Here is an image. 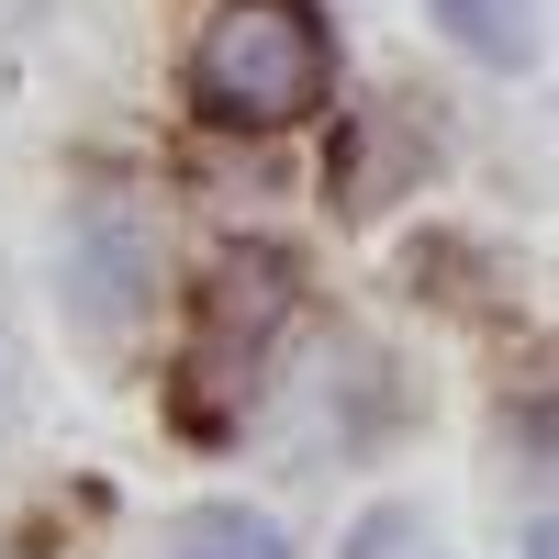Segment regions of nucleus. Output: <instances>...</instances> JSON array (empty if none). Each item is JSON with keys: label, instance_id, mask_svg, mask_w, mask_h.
I'll return each instance as SVG.
<instances>
[{"label": "nucleus", "instance_id": "f257e3e1", "mask_svg": "<svg viewBox=\"0 0 559 559\" xmlns=\"http://www.w3.org/2000/svg\"><path fill=\"white\" fill-rule=\"evenodd\" d=\"M324 90H336V45H324L313 0H224L191 45V102L236 134H280L324 112Z\"/></svg>", "mask_w": 559, "mask_h": 559}, {"label": "nucleus", "instance_id": "f03ea898", "mask_svg": "<svg viewBox=\"0 0 559 559\" xmlns=\"http://www.w3.org/2000/svg\"><path fill=\"white\" fill-rule=\"evenodd\" d=\"M68 280H79V313L102 324V336H123V313L157 292V236H146V213H134L123 191H102L79 213V236H68Z\"/></svg>", "mask_w": 559, "mask_h": 559}, {"label": "nucleus", "instance_id": "7ed1b4c3", "mask_svg": "<svg viewBox=\"0 0 559 559\" xmlns=\"http://www.w3.org/2000/svg\"><path fill=\"white\" fill-rule=\"evenodd\" d=\"M280 313H292V258H269V247H236V258L213 269V292H202V358H191V381H202V369H213L224 347H236V336L258 347Z\"/></svg>", "mask_w": 559, "mask_h": 559}, {"label": "nucleus", "instance_id": "20e7f679", "mask_svg": "<svg viewBox=\"0 0 559 559\" xmlns=\"http://www.w3.org/2000/svg\"><path fill=\"white\" fill-rule=\"evenodd\" d=\"M426 12L459 34V45H471V57L481 68H537V0H426Z\"/></svg>", "mask_w": 559, "mask_h": 559}, {"label": "nucleus", "instance_id": "39448f33", "mask_svg": "<svg viewBox=\"0 0 559 559\" xmlns=\"http://www.w3.org/2000/svg\"><path fill=\"white\" fill-rule=\"evenodd\" d=\"M157 559H292V537H280L269 515H247V503H191Z\"/></svg>", "mask_w": 559, "mask_h": 559}, {"label": "nucleus", "instance_id": "423d86ee", "mask_svg": "<svg viewBox=\"0 0 559 559\" xmlns=\"http://www.w3.org/2000/svg\"><path fill=\"white\" fill-rule=\"evenodd\" d=\"M336 559H448V537H437L426 503H369V515L347 526V548H336Z\"/></svg>", "mask_w": 559, "mask_h": 559}]
</instances>
